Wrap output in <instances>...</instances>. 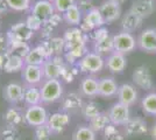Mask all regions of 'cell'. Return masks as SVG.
<instances>
[{
	"mask_svg": "<svg viewBox=\"0 0 156 140\" xmlns=\"http://www.w3.org/2000/svg\"><path fill=\"white\" fill-rule=\"evenodd\" d=\"M42 104H54L63 97V83L61 80H44L40 85Z\"/></svg>",
	"mask_w": 156,
	"mask_h": 140,
	"instance_id": "obj_1",
	"label": "cell"
},
{
	"mask_svg": "<svg viewBox=\"0 0 156 140\" xmlns=\"http://www.w3.org/2000/svg\"><path fill=\"white\" fill-rule=\"evenodd\" d=\"M78 70L87 75H94L100 73L105 68V59L94 52H89L84 55L76 64Z\"/></svg>",
	"mask_w": 156,
	"mask_h": 140,
	"instance_id": "obj_2",
	"label": "cell"
},
{
	"mask_svg": "<svg viewBox=\"0 0 156 140\" xmlns=\"http://www.w3.org/2000/svg\"><path fill=\"white\" fill-rule=\"evenodd\" d=\"M22 119L25 120L28 126L36 128L42 125H46L49 119V114L47 112L46 107L42 104H39V105L27 106L22 116Z\"/></svg>",
	"mask_w": 156,
	"mask_h": 140,
	"instance_id": "obj_3",
	"label": "cell"
},
{
	"mask_svg": "<svg viewBox=\"0 0 156 140\" xmlns=\"http://www.w3.org/2000/svg\"><path fill=\"white\" fill-rule=\"evenodd\" d=\"M113 42H114V52L124 54V55L132 53L137 47V41L133 33H128L124 31L113 35Z\"/></svg>",
	"mask_w": 156,
	"mask_h": 140,
	"instance_id": "obj_4",
	"label": "cell"
},
{
	"mask_svg": "<svg viewBox=\"0 0 156 140\" xmlns=\"http://www.w3.org/2000/svg\"><path fill=\"white\" fill-rule=\"evenodd\" d=\"M64 68V59L61 55L49 57L42 66L44 80H59Z\"/></svg>",
	"mask_w": 156,
	"mask_h": 140,
	"instance_id": "obj_5",
	"label": "cell"
},
{
	"mask_svg": "<svg viewBox=\"0 0 156 140\" xmlns=\"http://www.w3.org/2000/svg\"><path fill=\"white\" fill-rule=\"evenodd\" d=\"M105 25L106 23H105L104 18H103V15L100 13L99 8L94 7V8H92L91 11H89L87 13L84 14L83 21L79 25V28L85 34H89V33H92L94 29H97L99 27L105 26Z\"/></svg>",
	"mask_w": 156,
	"mask_h": 140,
	"instance_id": "obj_6",
	"label": "cell"
},
{
	"mask_svg": "<svg viewBox=\"0 0 156 140\" xmlns=\"http://www.w3.org/2000/svg\"><path fill=\"white\" fill-rule=\"evenodd\" d=\"M132 81L137 88L148 91L154 87L153 75L150 73V69L147 66H139L133 70L132 74Z\"/></svg>",
	"mask_w": 156,
	"mask_h": 140,
	"instance_id": "obj_7",
	"label": "cell"
},
{
	"mask_svg": "<svg viewBox=\"0 0 156 140\" xmlns=\"http://www.w3.org/2000/svg\"><path fill=\"white\" fill-rule=\"evenodd\" d=\"M107 114H108V118H110L111 123L117 125V126L126 125L127 121L130 119L129 106L125 105V104L120 103V102L113 104L110 110H108V113Z\"/></svg>",
	"mask_w": 156,
	"mask_h": 140,
	"instance_id": "obj_8",
	"label": "cell"
},
{
	"mask_svg": "<svg viewBox=\"0 0 156 140\" xmlns=\"http://www.w3.org/2000/svg\"><path fill=\"white\" fill-rule=\"evenodd\" d=\"M63 39L65 41V50H69L75 47L85 46L89 36L79 27H70L65 31Z\"/></svg>",
	"mask_w": 156,
	"mask_h": 140,
	"instance_id": "obj_9",
	"label": "cell"
},
{
	"mask_svg": "<svg viewBox=\"0 0 156 140\" xmlns=\"http://www.w3.org/2000/svg\"><path fill=\"white\" fill-rule=\"evenodd\" d=\"M21 77L26 85H37L40 87L42 82L44 81L43 70L41 66H30L25 64V67L21 71Z\"/></svg>",
	"mask_w": 156,
	"mask_h": 140,
	"instance_id": "obj_10",
	"label": "cell"
},
{
	"mask_svg": "<svg viewBox=\"0 0 156 140\" xmlns=\"http://www.w3.org/2000/svg\"><path fill=\"white\" fill-rule=\"evenodd\" d=\"M137 47L146 53H156V29L146 28L137 36Z\"/></svg>",
	"mask_w": 156,
	"mask_h": 140,
	"instance_id": "obj_11",
	"label": "cell"
},
{
	"mask_svg": "<svg viewBox=\"0 0 156 140\" xmlns=\"http://www.w3.org/2000/svg\"><path fill=\"white\" fill-rule=\"evenodd\" d=\"M30 13L36 15L43 22H47L54 14L56 13V11H55L52 1H49V0H36V1L33 2L32 7H30Z\"/></svg>",
	"mask_w": 156,
	"mask_h": 140,
	"instance_id": "obj_12",
	"label": "cell"
},
{
	"mask_svg": "<svg viewBox=\"0 0 156 140\" xmlns=\"http://www.w3.org/2000/svg\"><path fill=\"white\" fill-rule=\"evenodd\" d=\"M34 31H32L27 26L25 21L18 22L11 27V29L7 33V40H16L22 42H29L34 36Z\"/></svg>",
	"mask_w": 156,
	"mask_h": 140,
	"instance_id": "obj_13",
	"label": "cell"
},
{
	"mask_svg": "<svg viewBox=\"0 0 156 140\" xmlns=\"http://www.w3.org/2000/svg\"><path fill=\"white\" fill-rule=\"evenodd\" d=\"M98 8L104 18L105 23L107 25L113 23L121 18V6L111 0H105L104 2L100 4V6Z\"/></svg>",
	"mask_w": 156,
	"mask_h": 140,
	"instance_id": "obj_14",
	"label": "cell"
},
{
	"mask_svg": "<svg viewBox=\"0 0 156 140\" xmlns=\"http://www.w3.org/2000/svg\"><path fill=\"white\" fill-rule=\"evenodd\" d=\"M70 121H71L70 114L65 111H62V112H55V113L50 114L47 124H48L49 128L51 130L52 134H58L62 133L68 127Z\"/></svg>",
	"mask_w": 156,
	"mask_h": 140,
	"instance_id": "obj_15",
	"label": "cell"
},
{
	"mask_svg": "<svg viewBox=\"0 0 156 140\" xmlns=\"http://www.w3.org/2000/svg\"><path fill=\"white\" fill-rule=\"evenodd\" d=\"M117 97L118 102L122 103L127 106H132V105L136 104L139 93H137L136 88L133 84L124 83V84L119 85V91H118Z\"/></svg>",
	"mask_w": 156,
	"mask_h": 140,
	"instance_id": "obj_16",
	"label": "cell"
},
{
	"mask_svg": "<svg viewBox=\"0 0 156 140\" xmlns=\"http://www.w3.org/2000/svg\"><path fill=\"white\" fill-rule=\"evenodd\" d=\"M49 59V54L44 43L42 42L39 46L33 47L30 52L25 57V63L30 66H43V63Z\"/></svg>",
	"mask_w": 156,
	"mask_h": 140,
	"instance_id": "obj_17",
	"label": "cell"
},
{
	"mask_svg": "<svg viewBox=\"0 0 156 140\" xmlns=\"http://www.w3.org/2000/svg\"><path fill=\"white\" fill-rule=\"evenodd\" d=\"M105 67L112 74H121L127 67L126 55L113 52L105 59Z\"/></svg>",
	"mask_w": 156,
	"mask_h": 140,
	"instance_id": "obj_18",
	"label": "cell"
},
{
	"mask_svg": "<svg viewBox=\"0 0 156 140\" xmlns=\"http://www.w3.org/2000/svg\"><path fill=\"white\" fill-rule=\"evenodd\" d=\"M4 98L12 105L23 102V87L19 83H8L4 88Z\"/></svg>",
	"mask_w": 156,
	"mask_h": 140,
	"instance_id": "obj_19",
	"label": "cell"
},
{
	"mask_svg": "<svg viewBox=\"0 0 156 140\" xmlns=\"http://www.w3.org/2000/svg\"><path fill=\"white\" fill-rule=\"evenodd\" d=\"M142 23H143V19H141L139 15H136L134 12H132L130 9H128L122 15V18H121L120 26H121V29L124 32L134 33L135 31H137L139 28L142 27Z\"/></svg>",
	"mask_w": 156,
	"mask_h": 140,
	"instance_id": "obj_20",
	"label": "cell"
},
{
	"mask_svg": "<svg viewBox=\"0 0 156 140\" xmlns=\"http://www.w3.org/2000/svg\"><path fill=\"white\" fill-rule=\"evenodd\" d=\"M125 126V134L127 137H137V135H142L148 132V127H147V123L140 118V117H135V118H130L127 124Z\"/></svg>",
	"mask_w": 156,
	"mask_h": 140,
	"instance_id": "obj_21",
	"label": "cell"
},
{
	"mask_svg": "<svg viewBox=\"0 0 156 140\" xmlns=\"http://www.w3.org/2000/svg\"><path fill=\"white\" fill-rule=\"evenodd\" d=\"M155 8L154 0H135L129 9L144 20L155 12Z\"/></svg>",
	"mask_w": 156,
	"mask_h": 140,
	"instance_id": "obj_22",
	"label": "cell"
},
{
	"mask_svg": "<svg viewBox=\"0 0 156 140\" xmlns=\"http://www.w3.org/2000/svg\"><path fill=\"white\" fill-rule=\"evenodd\" d=\"M79 91L85 97H96L99 91V80L93 75H87L80 81L79 84Z\"/></svg>",
	"mask_w": 156,
	"mask_h": 140,
	"instance_id": "obj_23",
	"label": "cell"
},
{
	"mask_svg": "<svg viewBox=\"0 0 156 140\" xmlns=\"http://www.w3.org/2000/svg\"><path fill=\"white\" fill-rule=\"evenodd\" d=\"M118 91H119V85L113 77H104V78L99 80L98 96L107 99V98H112V97L117 96Z\"/></svg>",
	"mask_w": 156,
	"mask_h": 140,
	"instance_id": "obj_24",
	"label": "cell"
},
{
	"mask_svg": "<svg viewBox=\"0 0 156 140\" xmlns=\"http://www.w3.org/2000/svg\"><path fill=\"white\" fill-rule=\"evenodd\" d=\"M23 103L26 106L42 104L41 89L37 85H23Z\"/></svg>",
	"mask_w": 156,
	"mask_h": 140,
	"instance_id": "obj_25",
	"label": "cell"
},
{
	"mask_svg": "<svg viewBox=\"0 0 156 140\" xmlns=\"http://www.w3.org/2000/svg\"><path fill=\"white\" fill-rule=\"evenodd\" d=\"M25 59L18 56V55H11L7 54L6 61H5V66H4V70L5 73L14 74V73H21L22 69L25 67Z\"/></svg>",
	"mask_w": 156,
	"mask_h": 140,
	"instance_id": "obj_26",
	"label": "cell"
},
{
	"mask_svg": "<svg viewBox=\"0 0 156 140\" xmlns=\"http://www.w3.org/2000/svg\"><path fill=\"white\" fill-rule=\"evenodd\" d=\"M83 16L84 14L79 9V7L76 5H73L71 8H69L65 13H63V20L65 21V23H68L71 27H77L82 23L83 21Z\"/></svg>",
	"mask_w": 156,
	"mask_h": 140,
	"instance_id": "obj_27",
	"label": "cell"
},
{
	"mask_svg": "<svg viewBox=\"0 0 156 140\" xmlns=\"http://www.w3.org/2000/svg\"><path fill=\"white\" fill-rule=\"evenodd\" d=\"M43 43L48 50L49 57L59 56L63 52H65V41L63 38H51L48 41H43Z\"/></svg>",
	"mask_w": 156,
	"mask_h": 140,
	"instance_id": "obj_28",
	"label": "cell"
},
{
	"mask_svg": "<svg viewBox=\"0 0 156 140\" xmlns=\"http://www.w3.org/2000/svg\"><path fill=\"white\" fill-rule=\"evenodd\" d=\"M93 52L99 54L103 57H107L108 55L114 52V42H113V36H108L104 40L93 42Z\"/></svg>",
	"mask_w": 156,
	"mask_h": 140,
	"instance_id": "obj_29",
	"label": "cell"
},
{
	"mask_svg": "<svg viewBox=\"0 0 156 140\" xmlns=\"http://www.w3.org/2000/svg\"><path fill=\"white\" fill-rule=\"evenodd\" d=\"M30 47L28 42H22V41L16 40H8V48H7V54L11 55H18L21 57H26L28 53L30 52Z\"/></svg>",
	"mask_w": 156,
	"mask_h": 140,
	"instance_id": "obj_30",
	"label": "cell"
},
{
	"mask_svg": "<svg viewBox=\"0 0 156 140\" xmlns=\"http://www.w3.org/2000/svg\"><path fill=\"white\" fill-rule=\"evenodd\" d=\"M82 107H83L82 97L76 92L69 93L63 100V109L65 112H73L77 110H82Z\"/></svg>",
	"mask_w": 156,
	"mask_h": 140,
	"instance_id": "obj_31",
	"label": "cell"
},
{
	"mask_svg": "<svg viewBox=\"0 0 156 140\" xmlns=\"http://www.w3.org/2000/svg\"><path fill=\"white\" fill-rule=\"evenodd\" d=\"M141 106L146 114L156 117V92L147 93L141 100Z\"/></svg>",
	"mask_w": 156,
	"mask_h": 140,
	"instance_id": "obj_32",
	"label": "cell"
},
{
	"mask_svg": "<svg viewBox=\"0 0 156 140\" xmlns=\"http://www.w3.org/2000/svg\"><path fill=\"white\" fill-rule=\"evenodd\" d=\"M108 124H111V120H110V118H108V114L103 113V112H100L98 116H96L94 118H92V119L89 121V126L91 127L96 133H97V132L104 131Z\"/></svg>",
	"mask_w": 156,
	"mask_h": 140,
	"instance_id": "obj_33",
	"label": "cell"
},
{
	"mask_svg": "<svg viewBox=\"0 0 156 140\" xmlns=\"http://www.w3.org/2000/svg\"><path fill=\"white\" fill-rule=\"evenodd\" d=\"M72 140H96V132L89 125L78 126L73 132Z\"/></svg>",
	"mask_w": 156,
	"mask_h": 140,
	"instance_id": "obj_34",
	"label": "cell"
},
{
	"mask_svg": "<svg viewBox=\"0 0 156 140\" xmlns=\"http://www.w3.org/2000/svg\"><path fill=\"white\" fill-rule=\"evenodd\" d=\"M100 113V109H99V105L94 102H89L86 104H83V107H82V114L86 120H90L92 118H94L96 116Z\"/></svg>",
	"mask_w": 156,
	"mask_h": 140,
	"instance_id": "obj_35",
	"label": "cell"
},
{
	"mask_svg": "<svg viewBox=\"0 0 156 140\" xmlns=\"http://www.w3.org/2000/svg\"><path fill=\"white\" fill-rule=\"evenodd\" d=\"M6 4L9 9L15 12H26L32 7L30 0H6Z\"/></svg>",
	"mask_w": 156,
	"mask_h": 140,
	"instance_id": "obj_36",
	"label": "cell"
},
{
	"mask_svg": "<svg viewBox=\"0 0 156 140\" xmlns=\"http://www.w3.org/2000/svg\"><path fill=\"white\" fill-rule=\"evenodd\" d=\"M52 4H54L55 11L57 13L63 14L69 8H71L73 5H76V0H54Z\"/></svg>",
	"mask_w": 156,
	"mask_h": 140,
	"instance_id": "obj_37",
	"label": "cell"
},
{
	"mask_svg": "<svg viewBox=\"0 0 156 140\" xmlns=\"http://www.w3.org/2000/svg\"><path fill=\"white\" fill-rule=\"evenodd\" d=\"M51 135L52 132L48 126V124L35 128V139L36 140H48Z\"/></svg>",
	"mask_w": 156,
	"mask_h": 140,
	"instance_id": "obj_38",
	"label": "cell"
},
{
	"mask_svg": "<svg viewBox=\"0 0 156 140\" xmlns=\"http://www.w3.org/2000/svg\"><path fill=\"white\" fill-rule=\"evenodd\" d=\"M25 22L27 23V26L29 27L32 31H34V32L40 31L41 27H42V25L44 23L41 19H39L36 15H34V14H32V13L27 16V19L25 20Z\"/></svg>",
	"mask_w": 156,
	"mask_h": 140,
	"instance_id": "obj_39",
	"label": "cell"
},
{
	"mask_svg": "<svg viewBox=\"0 0 156 140\" xmlns=\"http://www.w3.org/2000/svg\"><path fill=\"white\" fill-rule=\"evenodd\" d=\"M108 36H110V32H108V29L105 26L99 27V28L94 29L91 33V39L93 42H98V41L104 40V39L108 38Z\"/></svg>",
	"mask_w": 156,
	"mask_h": 140,
	"instance_id": "obj_40",
	"label": "cell"
},
{
	"mask_svg": "<svg viewBox=\"0 0 156 140\" xmlns=\"http://www.w3.org/2000/svg\"><path fill=\"white\" fill-rule=\"evenodd\" d=\"M76 4L79 7V9L83 12V14L87 13L89 11H91L92 8H94L92 0H78V1H76Z\"/></svg>",
	"mask_w": 156,
	"mask_h": 140,
	"instance_id": "obj_41",
	"label": "cell"
},
{
	"mask_svg": "<svg viewBox=\"0 0 156 140\" xmlns=\"http://www.w3.org/2000/svg\"><path fill=\"white\" fill-rule=\"evenodd\" d=\"M104 138L105 140H126L125 139V135H122L119 131L114 132V133L106 134V135H104Z\"/></svg>",
	"mask_w": 156,
	"mask_h": 140,
	"instance_id": "obj_42",
	"label": "cell"
},
{
	"mask_svg": "<svg viewBox=\"0 0 156 140\" xmlns=\"http://www.w3.org/2000/svg\"><path fill=\"white\" fill-rule=\"evenodd\" d=\"M8 6L6 4V0H0V14H4L7 12Z\"/></svg>",
	"mask_w": 156,
	"mask_h": 140,
	"instance_id": "obj_43",
	"label": "cell"
},
{
	"mask_svg": "<svg viewBox=\"0 0 156 140\" xmlns=\"http://www.w3.org/2000/svg\"><path fill=\"white\" fill-rule=\"evenodd\" d=\"M150 134H151V138L154 140H156V121L155 124L153 125V127H151V130H150Z\"/></svg>",
	"mask_w": 156,
	"mask_h": 140,
	"instance_id": "obj_44",
	"label": "cell"
},
{
	"mask_svg": "<svg viewBox=\"0 0 156 140\" xmlns=\"http://www.w3.org/2000/svg\"><path fill=\"white\" fill-rule=\"evenodd\" d=\"M111 1H113V2H115V4H118V5H122V4H125L127 0H111Z\"/></svg>",
	"mask_w": 156,
	"mask_h": 140,
	"instance_id": "obj_45",
	"label": "cell"
},
{
	"mask_svg": "<svg viewBox=\"0 0 156 140\" xmlns=\"http://www.w3.org/2000/svg\"><path fill=\"white\" fill-rule=\"evenodd\" d=\"M49 1H54V0H49Z\"/></svg>",
	"mask_w": 156,
	"mask_h": 140,
	"instance_id": "obj_46",
	"label": "cell"
}]
</instances>
